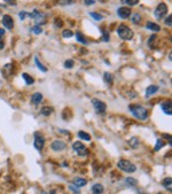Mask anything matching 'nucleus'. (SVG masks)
Instances as JSON below:
<instances>
[{"label": "nucleus", "mask_w": 172, "mask_h": 194, "mask_svg": "<svg viewBox=\"0 0 172 194\" xmlns=\"http://www.w3.org/2000/svg\"><path fill=\"white\" fill-rule=\"evenodd\" d=\"M163 186L168 190L169 192L172 191V183H171V177H168L163 181Z\"/></svg>", "instance_id": "19"}, {"label": "nucleus", "mask_w": 172, "mask_h": 194, "mask_svg": "<svg viewBox=\"0 0 172 194\" xmlns=\"http://www.w3.org/2000/svg\"><path fill=\"white\" fill-rule=\"evenodd\" d=\"M3 35H5V30H3V28H1V29H0V39L3 37Z\"/></svg>", "instance_id": "40"}, {"label": "nucleus", "mask_w": 172, "mask_h": 194, "mask_svg": "<svg viewBox=\"0 0 172 194\" xmlns=\"http://www.w3.org/2000/svg\"><path fill=\"white\" fill-rule=\"evenodd\" d=\"M140 145V140L138 137H132L131 139L129 140V146L131 148H138Z\"/></svg>", "instance_id": "18"}, {"label": "nucleus", "mask_w": 172, "mask_h": 194, "mask_svg": "<svg viewBox=\"0 0 172 194\" xmlns=\"http://www.w3.org/2000/svg\"><path fill=\"white\" fill-rule=\"evenodd\" d=\"M165 24L168 25V27H171V25H172V16H171V15H169V16L166 17Z\"/></svg>", "instance_id": "36"}, {"label": "nucleus", "mask_w": 172, "mask_h": 194, "mask_svg": "<svg viewBox=\"0 0 172 194\" xmlns=\"http://www.w3.org/2000/svg\"><path fill=\"white\" fill-rule=\"evenodd\" d=\"M125 181H126V184H127V185H131V186H136V185L138 184L134 178H130V177H129V178H126Z\"/></svg>", "instance_id": "31"}, {"label": "nucleus", "mask_w": 172, "mask_h": 194, "mask_svg": "<svg viewBox=\"0 0 172 194\" xmlns=\"http://www.w3.org/2000/svg\"><path fill=\"white\" fill-rule=\"evenodd\" d=\"M41 101H43V94L39 93V92H36V93L32 94V97H31V102H32L33 105H39Z\"/></svg>", "instance_id": "14"}, {"label": "nucleus", "mask_w": 172, "mask_h": 194, "mask_svg": "<svg viewBox=\"0 0 172 194\" xmlns=\"http://www.w3.org/2000/svg\"><path fill=\"white\" fill-rule=\"evenodd\" d=\"M123 3H127V5H130V6H134V5H138V0H123L122 1Z\"/></svg>", "instance_id": "33"}, {"label": "nucleus", "mask_w": 172, "mask_h": 194, "mask_svg": "<svg viewBox=\"0 0 172 194\" xmlns=\"http://www.w3.org/2000/svg\"><path fill=\"white\" fill-rule=\"evenodd\" d=\"M31 31H32L35 35H40L41 32H43V29H41L40 25H35V27L31 29Z\"/></svg>", "instance_id": "29"}, {"label": "nucleus", "mask_w": 172, "mask_h": 194, "mask_svg": "<svg viewBox=\"0 0 172 194\" xmlns=\"http://www.w3.org/2000/svg\"><path fill=\"white\" fill-rule=\"evenodd\" d=\"M60 5H64V6H66V5H71V3H73V1H60Z\"/></svg>", "instance_id": "37"}, {"label": "nucleus", "mask_w": 172, "mask_h": 194, "mask_svg": "<svg viewBox=\"0 0 172 194\" xmlns=\"http://www.w3.org/2000/svg\"><path fill=\"white\" fill-rule=\"evenodd\" d=\"M139 194H145V193H143V192H140V191H139Z\"/></svg>", "instance_id": "42"}, {"label": "nucleus", "mask_w": 172, "mask_h": 194, "mask_svg": "<svg viewBox=\"0 0 172 194\" xmlns=\"http://www.w3.org/2000/svg\"><path fill=\"white\" fill-rule=\"evenodd\" d=\"M3 25L6 28V29H8V30H12L14 28V21H13V19H12V16H9V15H3Z\"/></svg>", "instance_id": "11"}, {"label": "nucleus", "mask_w": 172, "mask_h": 194, "mask_svg": "<svg viewBox=\"0 0 172 194\" xmlns=\"http://www.w3.org/2000/svg\"><path fill=\"white\" fill-rule=\"evenodd\" d=\"M86 184H87V181L84 179V178L77 177L73 179V185H75L76 187H83V186H85Z\"/></svg>", "instance_id": "17"}, {"label": "nucleus", "mask_w": 172, "mask_h": 194, "mask_svg": "<svg viewBox=\"0 0 172 194\" xmlns=\"http://www.w3.org/2000/svg\"><path fill=\"white\" fill-rule=\"evenodd\" d=\"M102 39L105 40V41H109V32L107 30L102 31Z\"/></svg>", "instance_id": "34"}, {"label": "nucleus", "mask_w": 172, "mask_h": 194, "mask_svg": "<svg viewBox=\"0 0 172 194\" xmlns=\"http://www.w3.org/2000/svg\"><path fill=\"white\" fill-rule=\"evenodd\" d=\"M22 78L24 79V82H25V84L27 85H32L33 83H35V80H33V78L31 77V76H29L28 74H22Z\"/></svg>", "instance_id": "21"}, {"label": "nucleus", "mask_w": 172, "mask_h": 194, "mask_svg": "<svg viewBox=\"0 0 172 194\" xmlns=\"http://www.w3.org/2000/svg\"><path fill=\"white\" fill-rule=\"evenodd\" d=\"M166 13H168V6L164 3H161L159 6L156 7L154 15H155V17L157 20H161V19H163V16H165Z\"/></svg>", "instance_id": "7"}, {"label": "nucleus", "mask_w": 172, "mask_h": 194, "mask_svg": "<svg viewBox=\"0 0 172 194\" xmlns=\"http://www.w3.org/2000/svg\"><path fill=\"white\" fill-rule=\"evenodd\" d=\"M70 190H73V192H76L77 194H79V191H78V188H75L73 186H70Z\"/></svg>", "instance_id": "39"}, {"label": "nucleus", "mask_w": 172, "mask_h": 194, "mask_svg": "<svg viewBox=\"0 0 172 194\" xmlns=\"http://www.w3.org/2000/svg\"><path fill=\"white\" fill-rule=\"evenodd\" d=\"M52 113H53V108H51V107L41 108V114L45 115V116H48V115H51Z\"/></svg>", "instance_id": "27"}, {"label": "nucleus", "mask_w": 172, "mask_h": 194, "mask_svg": "<svg viewBox=\"0 0 172 194\" xmlns=\"http://www.w3.org/2000/svg\"><path fill=\"white\" fill-rule=\"evenodd\" d=\"M89 15L92 16V19H94V20H96V21H102L103 20L102 15H101V14H99V13H95V12H91V13H89Z\"/></svg>", "instance_id": "28"}, {"label": "nucleus", "mask_w": 172, "mask_h": 194, "mask_svg": "<svg viewBox=\"0 0 172 194\" xmlns=\"http://www.w3.org/2000/svg\"><path fill=\"white\" fill-rule=\"evenodd\" d=\"M27 16L30 17V13H28V12H24V10H22V12H20V13H19V17H20L21 21H23Z\"/></svg>", "instance_id": "32"}, {"label": "nucleus", "mask_w": 172, "mask_h": 194, "mask_svg": "<svg viewBox=\"0 0 172 194\" xmlns=\"http://www.w3.org/2000/svg\"><path fill=\"white\" fill-rule=\"evenodd\" d=\"M103 80H105L107 84H113V82H114L113 75L110 74V73H105V74H103Z\"/></svg>", "instance_id": "22"}, {"label": "nucleus", "mask_w": 172, "mask_h": 194, "mask_svg": "<svg viewBox=\"0 0 172 194\" xmlns=\"http://www.w3.org/2000/svg\"><path fill=\"white\" fill-rule=\"evenodd\" d=\"M161 109L163 110V113H164V114L171 116V115H172V102L170 100L162 102V104H161Z\"/></svg>", "instance_id": "12"}, {"label": "nucleus", "mask_w": 172, "mask_h": 194, "mask_svg": "<svg viewBox=\"0 0 172 194\" xmlns=\"http://www.w3.org/2000/svg\"><path fill=\"white\" fill-rule=\"evenodd\" d=\"M44 145H45V139H44L43 136H40V134H37L35 136V141H33V146L36 148L37 151L41 152L44 148Z\"/></svg>", "instance_id": "8"}, {"label": "nucleus", "mask_w": 172, "mask_h": 194, "mask_svg": "<svg viewBox=\"0 0 172 194\" xmlns=\"http://www.w3.org/2000/svg\"><path fill=\"white\" fill-rule=\"evenodd\" d=\"M129 109H130V111L140 121H146L147 120V117H148V111H147V109L143 108L142 106H140V105H131L129 107Z\"/></svg>", "instance_id": "1"}, {"label": "nucleus", "mask_w": 172, "mask_h": 194, "mask_svg": "<svg viewBox=\"0 0 172 194\" xmlns=\"http://www.w3.org/2000/svg\"><path fill=\"white\" fill-rule=\"evenodd\" d=\"M91 102H92L93 107H94V109H95L98 114H105V111L107 109V105L103 101L99 100V99H92Z\"/></svg>", "instance_id": "6"}, {"label": "nucleus", "mask_w": 172, "mask_h": 194, "mask_svg": "<svg viewBox=\"0 0 172 194\" xmlns=\"http://www.w3.org/2000/svg\"><path fill=\"white\" fill-rule=\"evenodd\" d=\"M146 28H147L148 30L154 31V32H159V31L161 30V27H159L157 23H154V22H147Z\"/></svg>", "instance_id": "16"}, {"label": "nucleus", "mask_w": 172, "mask_h": 194, "mask_svg": "<svg viewBox=\"0 0 172 194\" xmlns=\"http://www.w3.org/2000/svg\"><path fill=\"white\" fill-rule=\"evenodd\" d=\"M30 17L36 22V25H41V24H44L45 23V21H46L45 14L41 13V12L38 9H33L32 13H30Z\"/></svg>", "instance_id": "4"}, {"label": "nucleus", "mask_w": 172, "mask_h": 194, "mask_svg": "<svg viewBox=\"0 0 172 194\" xmlns=\"http://www.w3.org/2000/svg\"><path fill=\"white\" fill-rule=\"evenodd\" d=\"M73 151H76V153L79 156H87L89 155V149L85 147V145H83L80 141H75L73 144Z\"/></svg>", "instance_id": "5"}, {"label": "nucleus", "mask_w": 172, "mask_h": 194, "mask_svg": "<svg viewBox=\"0 0 172 194\" xmlns=\"http://www.w3.org/2000/svg\"><path fill=\"white\" fill-rule=\"evenodd\" d=\"M159 87L157 86V85H149L148 87H147V90H146V97L149 98L150 95H153V94H155L156 92H159Z\"/></svg>", "instance_id": "13"}, {"label": "nucleus", "mask_w": 172, "mask_h": 194, "mask_svg": "<svg viewBox=\"0 0 172 194\" xmlns=\"http://www.w3.org/2000/svg\"><path fill=\"white\" fill-rule=\"evenodd\" d=\"M164 146V141L162 140V139H157V141H156V145H155V152H159V149H162V147Z\"/></svg>", "instance_id": "26"}, {"label": "nucleus", "mask_w": 172, "mask_h": 194, "mask_svg": "<svg viewBox=\"0 0 172 194\" xmlns=\"http://www.w3.org/2000/svg\"><path fill=\"white\" fill-rule=\"evenodd\" d=\"M62 36L63 38H71L73 36V32L71 30H63Z\"/></svg>", "instance_id": "30"}, {"label": "nucleus", "mask_w": 172, "mask_h": 194, "mask_svg": "<svg viewBox=\"0 0 172 194\" xmlns=\"http://www.w3.org/2000/svg\"><path fill=\"white\" fill-rule=\"evenodd\" d=\"M77 136H78V137H79L80 139H83V140H86V141H89V140H91V136H89V133L84 132V131H78Z\"/></svg>", "instance_id": "23"}, {"label": "nucleus", "mask_w": 172, "mask_h": 194, "mask_svg": "<svg viewBox=\"0 0 172 194\" xmlns=\"http://www.w3.org/2000/svg\"><path fill=\"white\" fill-rule=\"evenodd\" d=\"M75 35H76V40L77 41H79V43L84 44V45H87V40L85 39V37H84L80 32H76Z\"/></svg>", "instance_id": "24"}, {"label": "nucleus", "mask_w": 172, "mask_h": 194, "mask_svg": "<svg viewBox=\"0 0 172 194\" xmlns=\"http://www.w3.org/2000/svg\"><path fill=\"white\" fill-rule=\"evenodd\" d=\"M51 147H52V149L55 152H61L67 147V144L62 140H54L53 143L51 144Z\"/></svg>", "instance_id": "10"}, {"label": "nucleus", "mask_w": 172, "mask_h": 194, "mask_svg": "<svg viewBox=\"0 0 172 194\" xmlns=\"http://www.w3.org/2000/svg\"><path fill=\"white\" fill-rule=\"evenodd\" d=\"M131 21H132V23L134 24H138L141 22V16H140V14L136 13L133 14V16H131Z\"/></svg>", "instance_id": "25"}, {"label": "nucleus", "mask_w": 172, "mask_h": 194, "mask_svg": "<svg viewBox=\"0 0 172 194\" xmlns=\"http://www.w3.org/2000/svg\"><path fill=\"white\" fill-rule=\"evenodd\" d=\"M131 14H132V12H131V8H129V7H119L117 9V15L123 20L129 19L131 16Z\"/></svg>", "instance_id": "9"}, {"label": "nucleus", "mask_w": 172, "mask_h": 194, "mask_svg": "<svg viewBox=\"0 0 172 194\" xmlns=\"http://www.w3.org/2000/svg\"><path fill=\"white\" fill-rule=\"evenodd\" d=\"M117 35L124 40H131L133 38V35L134 34H133V31L127 25L122 24V25H119L117 28Z\"/></svg>", "instance_id": "2"}, {"label": "nucleus", "mask_w": 172, "mask_h": 194, "mask_svg": "<svg viewBox=\"0 0 172 194\" xmlns=\"http://www.w3.org/2000/svg\"><path fill=\"white\" fill-rule=\"evenodd\" d=\"M64 67L68 68V69H71L73 67V60H67L64 62Z\"/></svg>", "instance_id": "35"}, {"label": "nucleus", "mask_w": 172, "mask_h": 194, "mask_svg": "<svg viewBox=\"0 0 172 194\" xmlns=\"http://www.w3.org/2000/svg\"><path fill=\"white\" fill-rule=\"evenodd\" d=\"M35 62H36L37 68H38V69H39L40 71H43V73H46V71H47V68L45 67V66H44V64L41 63V62H40L39 59H38L37 57H35Z\"/></svg>", "instance_id": "20"}, {"label": "nucleus", "mask_w": 172, "mask_h": 194, "mask_svg": "<svg viewBox=\"0 0 172 194\" xmlns=\"http://www.w3.org/2000/svg\"><path fill=\"white\" fill-rule=\"evenodd\" d=\"M117 167L122 171H125V172H134L137 170L136 164H133L131 161L127 160H119L118 163H117Z\"/></svg>", "instance_id": "3"}, {"label": "nucleus", "mask_w": 172, "mask_h": 194, "mask_svg": "<svg viewBox=\"0 0 172 194\" xmlns=\"http://www.w3.org/2000/svg\"><path fill=\"white\" fill-rule=\"evenodd\" d=\"M3 46H5V45H3V43H1V41H0V50H1V48H3Z\"/></svg>", "instance_id": "41"}, {"label": "nucleus", "mask_w": 172, "mask_h": 194, "mask_svg": "<svg viewBox=\"0 0 172 194\" xmlns=\"http://www.w3.org/2000/svg\"><path fill=\"white\" fill-rule=\"evenodd\" d=\"M84 3H85V5H87V6H91V5H94V3H95V1H84Z\"/></svg>", "instance_id": "38"}, {"label": "nucleus", "mask_w": 172, "mask_h": 194, "mask_svg": "<svg viewBox=\"0 0 172 194\" xmlns=\"http://www.w3.org/2000/svg\"><path fill=\"white\" fill-rule=\"evenodd\" d=\"M159 194H163V193H159Z\"/></svg>", "instance_id": "43"}, {"label": "nucleus", "mask_w": 172, "mask_h": 194, "mask_svg": "<svg viewBox=\"0 0 172 194\" xmlns=\"http://www.w3.org/2000/svg\"><path fill=\"white\" fill-rule=\"evenodd\" d=\"M91 190H92L93 194H103V192H105V187L101 184H94Z\"/></svg>", "instance_id": "15"}]
</instances>
